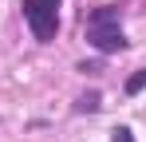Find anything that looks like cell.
Segmentation results:
<instances>
[{"instance_id":"2","label":"cell","mask_w":146,"mask_h":142,"mask_svg":"<svg viewBox=\"0 0 146 142\" xmlns=\"http://www.w3.org/2000/svg\"><path fill=\"white\" fill-rule=\"evenodd\" d=\"M24 20L40 44L55 40V32H59V0H24Z\"/></svg>"},{"instance_id":"1","label":"cell","mask_w":146,"mask_h":142,"mask_svg":"<svg viewBox=\"0 0 146 142\" xmlns=\"http://www.w3.org/2000/svg\"><path fill=\"white\" fill-rule=\"evenodd\" d=\"M119 16H122V8H115V4H99V8L87 12V44L95 47V51L111 55V51H122V47H126Z\"/></svg>"},{"instance_id":"3","label":"cell","mask_w":146,"mask_h":142,"mask_svg":"<svg viewBox=\"0 0 146 142\" xmlns=\"http://www.w3.org/2000/svg\"><path fill=\"white\" fill-rule=\"evenodd\" d=\"M142 87H146V67H138L130 79H126V95H138Z\"/></svg>"},{"instance_id":"4","label":"cell","mask_w":146,"mask_h":142,"mask_svg":"<svg viewBox=\"0 0 146 142\" xmlns=\"http://www.w3.org/2000/svg\"><path fill=\"white\" fill-rule=\"evenodd\" d=\"M75 111H87V115H95V111H99V95H95V91H91V95H83V99L75 103Z\"/></svg>"},{"instance_id":"5","label":"cell","mask_w":146,"mask_h":142,"mask_svg":"<svg viewBox=\"0 0 146 142\" xmlns=\"http://www.w3.org/2000/svg\"><path fill=\"white\" fill-rule=\"evenodd\" d=\"M111 142H134V134H130V126H119V130H115V138Z\"/></svg>"}]
</instances>
